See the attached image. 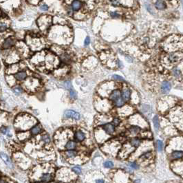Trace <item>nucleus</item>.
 <instances>
[{"instance_id": "obj_25", "label": "nucleus", "mask_w": 183, "mask_h": 183, "mask_svg": "<svg viewBox=\"0 0 183 183\" xmlns=\"http://www.w3.org/2000/svg\"><path fill=\"white\" fill-rule=\"evenodd\" d=\"M173 73L176 78H179L181 76V72L177 68H175L173 70Z\"/></svg>"}, {"instance_id": "obj_31", "label": "nucleus", "mask_w": 183, "mask_h": 183, "mask_svg": "<svg viewBox=\"0 0 183 183\" xmlns=\"http://www.w3.org/2000/svg\"><path fill=\"white\" fill-rule=\"evenodd\" d=\"M110 16L112 18H118V17H120V14L116 12H110Z\"/></svg>"}, {"instance_id": "obj_37", "label": "nucleus", "mask_w": 183, "mask_h": 183, "mask_svg": "<svg viewBox=\"0 0 183 183\" xmlns=\"http://www.w3.org/2000/svg\"><path fill=\"white\" fill-rule=\"evenodd\" d=\"M1 132H2V133L4 134H6V132H7V128H5V127H2Z\"/></svg>"}, {"instance_id": "obj_6", "label": "nucleus", "mask_w": 183, "mask_h": 183, "mask_svg": "<svg viewBox=\"0 0 183 183\" xmlns=\"http://www.w3.org/2000/svg\"><path fill=\"white\" fill-rule=\"evenodd\" d=\"M168 59L169 61H170V63H172V64H176L177 62H178L179 59H180V57L179 56L177 55L176 54H174V53H172V54H170L168 56Z\"/></svg>"}, {"instance_id": "obj_2", "label": "nucleus", "mask_w": 183, "mask_h": 183, "mask_svg": "<svg viewBox=\"0 0 183 183\" xmlns=\"http://www.w3.org/2000/svg\"><path fill=\"white\" fill-rule=\"evenodd\" d=\"M171 88H172L171 83L168 81H164L161 85V91L163 94H166L170 91Z\"/></svg>"}, {"instance_id": "obj_4", "label": "nucleus", "mask_w": 183, "mask_h": 183, "mask_svg": "<svg viewBox=\"0 0 183 183\" xmlns=\"http://www.w3.org/2000/svg\"><path fill=\"white\" fill-rule=\"evenodd\" d=\"M103 128L106 133L108 134H112L114 133V130H115L114 126L111 123H107L103 126Z\"/></svg>"}, {"instance_id": "obj_41", "label": "nucleus", "mask_w": 183, "mask_h": 183, "mask_svg": "<svg viewBox=\"0 0 183 183\" xmlns=\"http://www.w3.org/2000/svg\"><path fill=\"white\" fill-rule=\"evenodd\" d=\"M182 1V6H183V0H181Z\"/></svg>"}, {"instance_id": "obj_36", "label": "nucleus", "mask_w": 183, "mask_h": 183, "mask_svg": "<svg viewBox=\"0 0 183 183\" xmlns=\"http://www.w3.org/2000/svg\"><path fill=\"white\" fill-rule=\"evenodd\" d=\"M6 29V26L5 24H4L3 23L1 24V31L3 32L4 30H5Z\"/></svg>"}, {"instance_id": "obj_21", "label": "nucleus", "mask_w": 183, "mask_h": 183, "mask_svg": "<svg viewBox=\"0 0 183 183\" xmlns=\"http://www.w3.org/2000/svg\"><path fill=\"white\" fill-rule=\"evenodd\" d=\"M130 143L134 147H138L140 144V140L138 138H133L131 140Z\"/></svg>"}, {"instance_id": "obj_32", "label": "nucleus", "mask_w": 183, "mask_h": 183, "mask_svg": "<svg viewBox=\"0 0 183 183\" xmlns=\"http://www.w3.org/2000/svg\"><path fill=\"white\" fill-rule=\"evenodd\" d=\"M129 165L130 166V168L132 169H138V165H137V164L135 163V162H131V163L129 164Z\"/></svg>"}, {"instance_id": "obj_3", "label": "nucleus", "mask_w": 183, "mask_h": 183, "mask_svg": "<svg viewBox=\"0 0 183 183\" xmlns=\"http://www.w3.org/2000/svg\"><path fill=\"white\" fill-rule=\"evenodd\" d=\"M82 6V3L79 0H74L72 2V8L73 11H78Z\"/></svg>"}, {"instance_id": "obj_26", "label": "nucleus", "mask_w": 183, "mask_h": 183, "mask_svg": "<svg viewBox=\"0 0 183 183\" xmlns=\"http://www.w3.org/2000/svg\"><path fill=\"white\" fill-rule=\"evenodd\" d=\"M42 140H43V141L45 143H49L50 142V137L47 134H46V135H44V136H42Z\"/></svg>"}, {"instance_id": "obj_9", "label": "nucleus", "mask_w": 183, "mask_h": 183, "mask_svg": "<svg viewBox=\"0 0 183 183\" xmlns=\"http://www.w3.org/2000/svg\"><path fill=\"white\" fill-rule=\"evenodd\" d=\"M75 139L78 140V141H82L85 138H86V136H85V134L84 133H83L82 132H80V131H78L75 134Z\"/></svg>"}, {"instance_id": "obj_15", "label": "nucleus", "mask_w": 183, "mask_h": 183, "mask_svg": "<svg viewBox=\"0 0 183 183\" xmlns=\"http://www.w3.org/2000/svg\"><path fill=\"white\" fill-rule=\"evenodd\" d=\"M76 143L74 141L70 140V141H68L66 143V148L67 150H74V149L76 148Z\"/></svg>"}, {"instance_id": "obj_28", "label": "nucleus", "mask_w": 183, "mask_h": 183, "mask_svg": "<svg viewBox=\"0 0 183 183\" xmlns=\"http://www.w3.org/2000/svg\"><path fill=\"white\" fill-rule=\"evenodd\" d=\"M72 171L74 172L77 174H80V173H81V169H80L79 166H74L72 168Z\"/></svg>"}, {"instance_id": "obj_24", "label": "nucleus", "mask_w": 183, "mask_h": 183, "mask_svg": "<svg viewBox=\"0 0 183 183\" xmlns=\"http://www.w3.org/2000/svg\"><path fill=\"white\" fill-rule=\"evenodd\" d=\"M113 166H114V164L112 161L108 160L104 162V166L106 168H112V167H113Z\"/></svg>"}, {"instance_id": "obj_11", "label": "nucleus", "mask_w": 183, "mask_h": 183, "mask_svg": "<svg viewBox=\"0 0 183 183\" xmlns=\"http://www.w3.org/2000/svg\"><path fill=\"white\" fill-rule=\"evenodd\" d=\"M120 97V92L119 90H114L110 94V99L113 100H116L117 98Z\"/></svg>"}, {"instance_id": "obj_5", "label": "nucleus", "mask_w": 183, "mask_h": 183, "mask_svg": "<svg viewBox=\"0 0 183 183\" xmlns=\"http://www.w3.org/2000/svg\"><path fill=\"white\" fill-rule=\"evenodd\" d=\"M155 6L158 10H164L166 8V4L163 0H158L155 3Z\"/></svg>"}, {"instance_id": "obj_7", "label": "nucleus", "mask_w": 183, "mask_h": 183, "mask_svg": "<svg viewBox=\"0 0 183 183\" xmlns=\"http://www.w3.org/2000/svg\"><path fill=\"white\" fill-rule=\"evenodd\" d=\"M40 180L42 182H50L52 180V175L48 173L44 174L42 176Z\"/></svg>"}, {"instance_id": "obj_13", "label": "nucleus", "mask_w": 183, "mask_h": 183, "mask_svg": "<svg viewBox=\"0 0 183 183\" xmlns=\"http://www.w3.org/2000/svg\"><path fill=\"white\" fill-rule=\"evenodd\" d=\"M26 72H18L17 74H15V78H17V80H22L24 79H25L26 78Z\"/></svg>"}, {"instance_id": "obj_27", "label": "nucleus", "mask_w": 183, "mask_h": 183, "mask_svg": "<svg viewBox=\"0 0 183 183\" xmlns=\"http://www.w3.org/2000/svg\"><path fill=\"white\" fill-rule=\"evenodd\" d=\"M157 145H158V151L159 152L162 151V149H163V143H162V142L161 140H158L157 141Z\"/></svg>"}, {"instance_id": "obj_34", "label": "nucleus", "mask_w": 183, "mask_h": 183, "mask_svg": "<svg viewBox=\"0 0 183 183\" xmlns=\"http://www.w3.org/2000/svg\"><path fill=\"white\" fill-rule=\"evenodd\" d=\"M40 8L42 9V10H44V11H46V10H48V6L47 5H42L40 6Z\"/></svg>"}, {"instance_id": "obj_10", "label": "nucleus", "mask_w": 183, "mask_h": 183, "mask_svg": "<svg viewBox=\"0 0 183 183\" xmlns=\"http://www.w3.org/2000/svg\"><path fill=\"white\" fill-rule=\"evenodd\" d=\"M1 157H2V158L3 159V160L6 162V164H7V165H8L9 166H12L11 162H10V158H9L8 156L6 155L5 153H3V152L1 153Z\"/></svg>"}, {"instance_id": "obj_40", "label": "nucleus", "mask_w": 183, "mask_h": 183, "mask_svg": "<svg viewBox=\"0 0 183 183\" xmlns=\"http://www.w3.org/2000/svg\"><path fill=\"white\" fill-rule=\"evenodd\" d=\"M96 182H104L105 181L103 180H97Z\"/></svg>"}, {"instance_id": "obj_42", "label": "nucleus", "mask_w": 183, "mask_h": 183, "mask_svg": "<svg viewBox=\"0 0 183 183\" xmlns=\"http://www.w3.org/2000/svg\"><path fill=\"white\" fill-rule=\"evenodd\" d=\"M167 1H169V2H170V1H172V0H167Z\"/></svg>"}, {"instance_id": "obj_29", "label": "nucleus", "mask_w": 183, "mask_h": 183, "mask_svg": "<svg viewBox=\"0 0 183 183\" xmlns=\"http://www.w3.org/2000/svg\"><path fill=\"white\" fill-rule=\"evenodd\" d=\"M112 78H114V80H119V81H124V78L120 76H118V75H114Z\"/></svg>"}, {"instance_id": "obj_35", "label": "nucleus", "mask_w": 183, "mask_h": 183, "mask_svg": "<svg viewBox=\"0 0 183 183\" xmlns=\"http://www.w3.org/2000/svg\"><path fill=\"white\" fill-rule=\"evenodd\" d=\"M113 122H114V125H116V126H117V125H119L120 120L118 119V118H115V119L114 120V121H113Z\"/></svg>"}, {"instance_id": "obj_16", "label": "nucleus", "mask_w": 183, "mask_h": 183, "mask_svg": "<svg viewBox=\"0 0 183 183\" xmlns=\"http://www.w3.org/2000/svg\"><path fill=\"white\" fill-rule=\"evenodd\" d=\"M114 103H115V105L117 107H121L124 105V103H125V100L122 98V97H120L118 98H117L116 100H114Z\"/></svg>"}, {"instance_id": "obj_17", "label": "nucleus", "mask_w": 183, "mask_h": 183, "mask_svg": "<svg viewBox=\"0 0 183 183\" xmlns=\"http://www.w3.org/2000/svg\"><path fill=\"white\" fill-rule=\"evenodd\" d=\"M42 132V128L39 125H36L35 127H34L32 130H31V133L33 135H36V134H39L40 132Z\"/></svg>"}, {"instance_id": "obj_1", "label": "nucleus", "mask_w": 183, "mask_h": 183, "mask_svg": "<svg viewBox=\"0 0 183 183\" xmlns=\"http://www.w3.org/2000/svg\"><path fill=\"white\" fill-rule=\"evenodd\" d=\"M64 115L67 118H72L76 120H78L80 118V114L74 110H66L64 113Z\"/></svg>"}, {"instance_id": "obj_23", "label": "nucleus", "mask_w": 183, "mask_h": 183, "mask_svg": "<svg viewBox=\"0 0 183 183\" xmlns=\"http://www.w3.org/2000/svg\"><path fill=\"white\" fill-rule=\"evenodd\" d=\"M110 3L114 7H118L121 5V4L119 2V0H110Z\"/></svg>"}, {"instance_id": "obj_20", "label": "nucleus", "mask_w": 183, "mask_h": 183, "mask_svg": "<svg viewBox=\"0 0 183 183\" xmlns=\"http://www.w3.org/2000/svg\"><path fill=\"white\" fill-rule=\"evenodd\" d=\"M140 128L138 127H136V126H133V127H132V128L130 129V132L132 134H138L139 133V132H140Z\"/></svg>"}, {"instance_id": "obj_39", "label": "nucleus", "mask_w": 183, "mask_h": 183, "mask_svg": "<svg viewBox=\"0 0 183 183\" xmlns=\"http://www.w3.org/2000/svg\"><path fill=\"white\" fill-rule=\"evenodd\" d=\"M66 85H67L66 86L67 88H72V86H71V83H70V82H66Z\"/></svg>"}, {"instance_id": "obj_18", "label": "nucleus", "mask_w": 183, "mask_h": 183, "mask_svg": "<svg viewBox=\"0 0 183 183\" xmlns=\"http://www.w3.org/2000/svg\"><path fill=\"white\" fill-rule=\"evenodd\" d=\"M60 58H61V60L64 63H68L70 61V56L68 54H62V55L60 56Z\"/></svg>"}, {"instance_id": "obj_12", "label": "nucleus", "mask_w": 183, "mask_h": 183, "mask_svg": "<svg viewBox=\"0 0 183 183\" xmlns=\"http://www.w3.org/2000/svg\"><path fill=\"white\" fill-rule=\"evenodd\" d=\"M130 90H125L124 91H122V94H121V96H122V98L124 99L125 100H128L130 99Z\"/></svg>"}, {"instance_id": "obj_19", "label": "nucleus", "mask_w": 183, "mask_h": 183, "mask_svg": "<svg viewBox=\"0 0 183 183\" xmlns=\"http://www.w3.org/2000/svg\"><path fill=\"white\" fill-rule=\"evenodd\" d=\"M76 154H77L76 152L72 150H69L66 152V156L69 158H74L76 156Z\"/></svg>"}, {"instance_id": "obj_22", "label": "nucleus", "mask_w": 183, "mask_h": 183, "mask_svg": "<svg viewBox=\"0 0 183 183\" xmlns=\"http://www.w3.org/2000/svg\"><path fill=\"white\" fill-rule=\"evenodd\" d=\"M153 122H154V125L155 128L158 130L159 126H160V122H159V118H158V116H155L154 119H153Z\"/></svg>"}, {"instance_id": "obj_8", "label": "nucleus", "mask_w": 183, "mask_h": 183, "mask_svg": "<svg viewBox=\"0 0 183 183\" xmlns=\"http://www.w3.org/2000/svg\"><path fill=\"white\" fill-rule=\"evenodd\" d=\"M14 39H12V38H8V39H7L4 42V45H3V47L4 48H8L11 47L12 45L14 44Z\"/></svg>"}, {"instance_id": "obj_38", "label": "nucleus", "mask_w": 183, "mask_h": 183, "mask_svg": "<svg viewBox=\"0 0 183 183\" xmlns=\"http://www.w3.org/2000/svg\"><path fill=\"white\" fill-rule=\"evenodd\" d=\"M90 38L89 37H87L85 40V45L86 46H88V45L90 44Z\"/></svg>"}, {"instance_id": "obj_30", "label": "nucleus", "mask_w": 183, "mask_h": 183, "mask_svg": "<svg viewBox=\"0 0 183 183\" xmlns=\"http://www.w3.org/2000/svg\"><path fill=\"white\" fill-rule=\"evenodd\" d=\"M70 97L72 98H76V92L75 91H74L73 90H70Z\"/></svg>"}, {"instance_id": "obj_14", "label": "nucleus", "mask_w": 183, "mask_h": 183, "mask_svg": "<svg viewBox=\"0 0 183 183\" xmlns=\"http://www.w3.org/2000/svg\"><path fill=\"white\" fill-rule=\"evenodd\" d=\"M172 158L174 159H179L183 156V152L181 151H175L172 154Z\"/></svg>"}, {"instance_id": "obj_33", "label": "nucleus", "mask_w": 183, "mask_h": 183, "mask_svg": "<svg viewBox=\"0 0 183 183\" xmlns=\"http://www.w3.org/2000/svg\"><path fill=\"white\" fill-rule=\"evenodd\" d=\"M13 91H14V92H15L16 94H20V93H22V90H21V88H15L13 89Z\"/></svg>"}]
</instances>
